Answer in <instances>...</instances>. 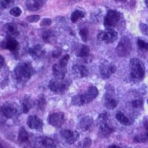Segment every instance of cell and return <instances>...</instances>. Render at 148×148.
Instances as JSON below:
<instances>
[{"instance_id":"obj_4","label":"cell","mask_w":148,"mask_h":148,"mask_svg":"<svg viewBox=\"0 0 148 148\" xmlns=\"http://www.w3.org/2000/svg\"><path fill=\"white\" fill-rule=\"evenodd\" d=\"M116 53L121 57H126L130 54L132 51L131 42L127 37H123L116 47Z\"/></svg>"},{"instance_id":"obj_41","label":"cell","mask_w":148,"mask_h":148,"mask_svg":"<svg viewBox=\"0 0 148 148\" xmlns=\"http://www.w3.org/2000/svg\"><path fill=\"white\" fill-rule=\"evenodd\" d=\"M4 62H5V59H4L3 56H0V63H1L0 66H1V67H3Z\"/></svg>"},{"instance_id":"obj_19","label":"cell","mask_w":148,"mask_h":148,"mask_svg":"<svg viewBox=\"0 0 148 148\" xmlns=\"http://www.w3.org/2000/svg\"><path fill=\"white\" fill-rule=\"evenodd\" d=\"M4 31L6 33L8 36L10 37L16 36L18 34V31L17 30L16 26L14 24L9 23L4 26Z\"/></svg>"},{"instance_id":"obj_29","label":"cell","mask_w":148,"mask_h":148,"mask_svg":"<svg viewBox=\"0 0 148 148\" xmlns=\"http://www.w3.org/2000/svg\"><path fill=\"white\" fill-rule=\"evenodd\" d=\"M137 45H138V47L141 49V51H148V42H146L145 41L142 40V39H138V41H137Z\"/></svg>"},{"instance_id":"obj_16","label":"cell","mask_w":148,"mask_h":148,"mask_svg":"<svg viewBox=\"0 0 148 148\" xmlns=\"http://www.w3.org/2000/svg\"><path fill=\"white\" fill-rule=\"evenodd\" d=\"M18 45V42L15 39L12 38V37H9L8 39H6L5 42H2V48L8 49L10 51H14L15 50H16Z\"/></svg>"},{"instance_id":"obj_31","label":"cell","mask_w":148,"mask_h":148,"mask_svg":"<svg viewBox=\"0 0 148 148\" xmlns=\"http://www.w3.org/2000/svg\"><path fill=\"white\" fill-rule=\"evenodd\" d=\"M36 105L37 107L39 108L40 110H43L45 108L46 105V101L43 97L39 98V99L36 101Z\"/></svg>"},{"instance_id":"obj_35","label":"cell","mask_w":148,"mask_h":148,"mask_svg":"<svg viewBox=\"0 0 148 148\" xmlns=\"http://www.w3.org/2000/svg\"><path fill=\"white\" fill-rule=\"evenodd\" d=\"M132 106L134 108H141V107L143 106V101L139 99L135 100V101H133V102H132Z\"/></svg>"},{"instance_id":"obj_42","label":"cell","mask_w":148,"mask_h":148,"mask_svg":"<svg viewBox=\"0 0 148 148\" xmlns=\"http://www.w3.org/2000/svg\"><path fill=\"white\" fill-rule=\"evenodd\" d=\"M1 5H2V8H5L7 7V3H6V2H5V1H2V2H1Z\"/></svg>"},{"instance_id":"obj_14","label":"cell","mask_w":148,"mask_h":148,"mask_svg":"<svg viewBox=\"0 0 148 148\" xmlns=\"http://www.w3.org/2000/svg\"><path fill=\"white\" fill-rule=\"evenodd\" d=\"M2 113L7 119H14L18 115V110L14 107L5 104L2 107Z\"/></svg>"},{"instance_id":"obj_47","label":"cell","mask_w":148,"mask_h":148,"mask_svg":"<svg viewBox=\"0 0 148 148\" xmlns=\"http://www.w3.org/2000/svg\"><path fill=\"white\" fill-rule=\"evenodd\" d=\"M34 2H42V0H33Z\"/></svg>"},{"instance_id":"obj_27","label":"cell","mask_w":148,"mask_h":148,"mask_svg":"<svg viewBox=\"0 0 148 148\" xmlns=\"http://www.w3.org/2000/svg\"><path fill=\"white\" fill-rule=\"evenodd\" d=\"M91 145H92V141H91L90 138L87 137L79 144L78 148H90Z\"/></svg>"},{"instance_id":"obj_17","label":"cell","mask_w":148,"mask_h":148,"mask_svg":"<svg viewBox=\"0 0 148 148\" xmlns=\"http://www.w3.org/2000/svg\"><path fill=\"white\" fill-rule=\"evenodd\" d=\"M73 71L74 73L79 78H84L88 76V70L85 66L83 65H74L73 67Z\"/></svg>"},{"instance_id":"obj_11","label":"cell","mask_w":148,"mask_h":148,"mask_svg":"<svg viewBox=\"0 0 148 148\" xmlns=\"http://www.w3.org/2000/svg\"><path fill=\"white\" fill-rule=\"evenodd\" d=\"M61 136L65 138L66 142L70 145L75 143L79 137V134L77 132L72 131L70 130H62L61 131Z\"/></svg>"},{"instance_id":"obj_9","label":"cell","mask_w":148,"mask_h":148,"mask_svg":"<svg viewBox=\"0 0 148 148\" xmlns=\"http://www.w3.org/2000/svg\"><path fill=\"white\" fill-rule=\"evenodd\" d=\"M36 148H56L54 141L51 138L42 136L37 138L35 142Z\"/></svg>"},{"instance_id":"obj_2","label":"cell","mask_w":148,"mask_h":148,"mask_svg":"<svg viewBox=\"0 0 148 148\" xmlns=\"http://www.w3.org/2000/svg\"><path fill=\"white\" fill-rule=\"evenodd\" d=\"M33 73V67L29 63H19L14 70L16 79L18 82L25 83L31 77Z\"/></svg>"},{"instance_id":"obj_3","label":"cell","mask_w":148,"mask_h":148,"mask_svg":"<svg viewBox=\"0 0 148 148\" xmlns=\"http://www.w3.org/2000/svg\"><path fill=\"white\" fill-rule=\"evenodd\" d=\"M130 75L133 80L135 82H140L143 79L145 73V67L144 63L140 59H133L130 61Z\"/></svg>"},{"instance_id":"obj_28","label":"cell","mask_w":148,"mask_h":148,"mask_svg":"<svg viewBox=\"0 0 148 148\" xmlns=\"http://www.w3.org/2000/svg\"><path fill=\"white\" fill-rule=\"evenodd\" d=\"M90 53V48L88 46L83 45L79 50V52L78 53V56L79 57H86L88 56Z\"/></svg>"},{"instance_id":"obj_20","label":"cell","mask_w":148,"mask_h":148,"mask_svg":"<svg viewBox=\"0 0 148 148\" xmlns=\"http://www.w3.org/2000/svg\"><path fill=\"white\" fill-rule=\"evenodd\" d=\"M29 54H30L32 57L34 58H39L41 57L43 53H44V50L42 48V47L39 45H36L34 46V47H30L29 49Z\"/></svg>"},{"instance_id":"obj_38","label":"cell","mask_w":148,"mask_h":148,"mask_svg":"<svg viewBox=\"0 0 148 148\" xmlns=\"http://www.w3.org/2000/svg\"><path fill=\"white\" fill-rule=\"evenodd\" d=\"M51 23H52V21H51V18H43L41 22V26H45V27H47V26L51 25Z\"/></svg>"},{"instance_id":"obj_33","label":"cell","mask_w":148,"mask_h":148,"mask_svg":"<svg viewBox=\"0 0 148 148\" xmlns=\"http://www.w3.org/2000/svg\"><path fill=\"white\" fill-rule=\"evenodd\" d=\"M69 59H70L69 55L64 56H63V57L60 59L59 64H60L61 66H62V67H66L67 62H68V61H69Z\"/></svg>"},{"instance_id":"obj_40","label":"cell","mask_w":148,"mask_h":148,"mask_svg":"<svg viewBox=\"0 0 148 148\" xmlns=\"http://www.w3.org/2000/svg\"><path fill=\"white\" fill-rule=\"evenodd\" d=\"M60 54H61V51L60 50H57V51H54L53 52V57H59V56H60Z\"/></svg>"},{"instance_id":"obj_6","label":"cell","mask_w":148,"mask_h":148,"mask_svg":"<svg viewBox=\"0 0 148 148\" xmlns=\"http://www.w3.org/2000/svg\"><path fill=\"white\" fill-rule=\"evenodd\" d=\"M108 115L100 114L99 117V134L101 137H108L113 132V129L108 125Z\"/></svg>"},{"instance_id":"obj_23","label":"cell","mask_w":148,"mask_h":148,"mask_svg":"<svg viewBox=\"0 0 148 148\" xmlns=\"http://www.w3.org/2000/svg\"><path fill=\"white\" fill-rule=\"evenodd\" d=\"M42 39L47 43H51L56 39L55 33L51 30H45L42 34Z\"/></svg>"},{"instance_id":"obj_24","label":"cell","mask_w":148,"mask_h":148,"mask_svg":"<svg viewBox=\"0 0 148 148\" xmlns=\"http://www.w3.org/2000/svg\"><path fill=\"white\" fill-rule=\"evenodd\" d=\"M116 118L119 121V123H121V125H130L133 123L131 120L129 119L125 114H123L121 112H119V113H116Z\"/></svg>"},{"instance_id":"obj_7","label":"cell","mask_w":148,"mask_h":148,"mask_svg":"<svg viewBox=\"0 0 148 148\" xmlns=\"http://www.w3.org/2000/svg\"><path fill=\"white\" fill-rule=\"evenodd\" d=\"M121 18V15L116 10H109L104 17V25L108 28L114 27L117 25Z\"/></svg>"},{"instance_id":"obj_30","label":"cell","mask_w":148,"mask_h":148,"mask_svg":"<svg viewBox=\"0 0 148 148\" xmlns=\"http://www.w3.org/2000/svg\"><path fill=\"white\" fill-rule=\"evenodd\" d=\"M79 34L81 36L83 42H86L88 41V30L86 28L82 29L80 31H79Z\"/></svg>"},{"instance_id":"obj_32","label":"cell","mask_w":148,"mask_h":148,"mask_svg":"<svg viewBox=\"0 0 148 148\" xmlns=\"http://www.w3.org/2000/svg\"><path fill=\"white\" fill-rule=\"evenodd\" d=\"M10 14H11L12 16H19L22 14V10L19 8L18 7H16V8H13L11 10H10Z\"/></svg>"},{"instance_id":"obj_13","label":"cell","mask_w":148,"mask_h":148,"mask_svg":"<svg viewBox=\"0 0 148 148\" xmlns=\"http://www.w3.org/2000/svg\"><path fill=\"white\" fill-rule=\"evenodd\" d=\"M116 71V67L114 64H102L100 67V73L104 79H108Z\"/></svg>"},{"instance_id":"obj_21","label":"cell","mask_w":148,"mask_h":148,"mask_svg":"<svg viewBox=\"0 0 148 148\" xmlns=\"http://www.w3.org/2000/svg\"><path fill=\"white\" fill-rule=\"evenodd\" d=\"M117 104H118V102L116 100H115V99H113L110 95H107L105 99H104V106L106 107L108 109L113 110L116 108Z\"/></svg>"},{"instance_id":"obj_44","label":"cell","mask_w":148,"mask_h":148,"mask_svg":"<svg viewBox=\"0 0 148 148\" xmlns=\"http://www.w3.org/2000/svg\"><path fill=\"white\" fill-rule=\"evenodd\" d=\"M6 3L7 4H10V3H13L14 2V0H5Z\"/></svg>"},{"instance_id":"obj_34","label":"cell","mask_w":148,"mask_h":148,"mask_svg":"<svg viewBox=\"0 0 148 148\" xmlns=\"http://www.w3.org/2000/svg\"><path fill=\"white\" fill-rule=\"evenodd\" d=\"M139 28L141 32L143 34H145V36H148V25L146 24L141 23L139 25Z\"/></svg>"},{"instance_id":"obj_22","label":"cell","mask_w":148,"mask_h":148,"mask_svg":"<svg viewBox=\"0 0 148 148\" xmlns=\"http://www.w3.org/2000/svg\"><path fill=\"white\" fill-rule=\"evenodd\" d=\"M18 140L19 143L25 145L26 143H28L29 141V135L26 130L24 127H21L20 130L18 132Z\"/></svg>"},{"instance_id":"obj_46","label":"cell","mask_w":148,"mask_h":148,"mask_svg":"<svg viewBox=\"0 0 148 148\" xmlns=\"http://www.w3.org/2000/svg\"><path fill=\"white\" fill-rule=\"evenodd\" d=\"M145 4H146L147 7H148V0H145Z\"/></svg>"},{"instance_id":"obj_45","label":"cell","mask_w":148,"mask_h":148,"mask_svg":"<svg viewBox=\"0 0 148 148\" xmlns=\"http://www.w3.org/2000/svg\"><path fill=\"white\" fill-rule=\"evenodd\" d=\"M115 1H116V2H125L127 0H115Z\"/></svg>"},{"instance_id":"obj_43","label":"cell","mask_w":148,"mask_h":148,"mask_svg":"<svg viewBox=\"0 0 148 148\" xmlns=\"http://www.w3.org/2000/svg\"><path fill=\"white\" fill-rule=\"evenodd\" d=\"M108 148H120V147L119 146H117V145H110V146Z\"/></svg>"},{"instance_id":"obj_5","label":"cell","mask_w":148,"mask_h":148,"mask_svg":"<svg viewBox=\"0 0 148 148\" xmlns=\"http://www.w3.org/2000/svg\"><path fill=\"white\" fill-rule=\"evenodd\" d=\"M70 83L64 79H55L49 83V88L55 93H62L69 88Z\"/></svg>"},{"instance_id":"obj_37","label":"cell","mask_w":148,"mask_h":148,"mask_svg":"<svg viewBox=\"0 0 148 148\" xmlns=\"http://www.w3.org/2000/svg\"><path fill=\"white\" fill-rule=\"evenodd\" d=\"M30 108V105H29L28 101H24V102L22 103V111H23V113H27L29 111Z\"/></svg>"},{"instance_id":"obj_48","label":"cell","mask_w":148,"mask_h":148,"mask_svg":"<svg viewBox=\"0 0 148 148\" xmlns=\"http://www.w3.org/2000/svg\"><path fill=\"white\" fill-rule=\"evenodd\" d=\"M147 103H148V99H147Z\"/></svg>"},{"instance_id":"obj_18","label":"cell","mask_w":148,"mask_h":148,"mask_svg":"<svg viewBox=\"0 0 148 148\" xmlns=\"http://www.w3.org/2000/svg\"><path fill=\"white\" fill-rule=\"evenodd\" d=\"M93 122V119L90 116H85L82 118L79 122V127L83 131H87L90 129Z\"/></svg>"},{"instance_id":"obj_10","label":"cell","mask_w":148,"mask_h":148,"mask_svg":"<svg viewBox=\"0 0 148 148\" xmlns=\"http://www.w3.org/2000/svg\"><path fill=\"white\" fill-rule=\"evenodd\" d=\"M49 123L55 127H60L64 122V115L63 113H54L49 116Z\"/></svg>"},{"instance_id":"obj_26","label":"cell","mask_w":148,"mask_h":148,"mask_svg":"<svg viewBox=\"0 0 148 148\" xmlns=\"http://www.w3.org/2000/svg\"><path fill=\"white\" fill-rule=\"evenodd\" d=\"M42 6V2H34L33 3H27V7L28 10L31 11H36L39 10Z\"/></svg>"},{"instance_id":"obj_39","label":"cell","mask_w":148,"mask_h":148,"mask_svg":"<svg viewBox=\"0 0 148 148\" xmlns=\"http://www.w3.org/2000/svg\"><path fill=\"white\" fill-rule=\"evenodd\" d=\"M144 127H145V136L147 137L148 138V121L145 120V122H144Z\"/></svg>"},{"instance_id":"obj_25","label":"cell","mask_w":148,"mask_h":148,"mask_svg":"<svg viewBox=\"0 0 148 148\" xmlns=\"http://www.w3.org/2000/svg\"><path fill=\"white\" fill-rule=\"evenodd\" d=\"M83 17H84V14L82 11L79 10H75V11L71 14V22H73V23H76V22H77L80 18H83Z\"/></svg>"},{"instance_id":"obj_8","label":"cell","mask_w":148,"mask_h":148,"mask_svg":"<svg viewBox=\"0 0 148 148\" xmlns=\"http://www.w3.org/2000/svg\"><path fill=\"white\" fill-rule=\"evenodd\" d=\"M117 37H118V34L116 31L110 28L107 29L106 30H104L99 34V39L107 44L114 42L117 39Z\"/></svg>"},{"instance_id":"obj_15","label":"cell","mask_w":148,"mask_h":148,"mask_svg":"<svg viewBox=\"0 0 148 148\" xmlns=\"http://www.w3.org/2000/svg\"><path fill=\"white\" fill-rule=\"evenodd\" d=\"M66 72V67L61 66L59 64H56L53 66V73L55 79H64Z\"/></svg>"},{"instance_id":"obj_12","label":"cell","mask_w":148,"mask_h":148,"mask_svg":"<svg viewBox=\"0 0 148 148\" xmlns=\"http://www.w3.org/2000/svg\"><path fill=\"white\" fill-rule=\"evenodd\" d=\"M27 125L30 129L40 130L43 127V121L37 116L32 115L27 118Z\"/></svg>"},{"instance_id":"obj_36","label":"cell","mask_w":148,"mask_h":148,"mask_svg":"<svg viewBox=\"0 0 148 148\" xmlns=\"http://www.w3.org/2000/svg\"><path fill=\"white\" fill-rule=\"evenodd\" d=\"M40 19V16L37 15L34 16H30L27 17V20L30 22H37Z\"/></svg>"},{"instance_id":"obj_1","label":"cell","mask_w":148,"mask_h":148,"mask_svg":"<svg viewBox=\"0 0 148 148\" xmlns=\"http://www.w3.org/2000/svg\"><path fill=\"white\" fill-rule=\"evenodd\" d=\"M99 95V90L96 87H90L84 94L77 95L73 97L72 104L75 106H82L88 104L96 99Z\"/></svg>"}]
</instances>
